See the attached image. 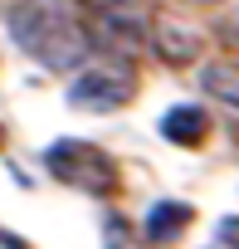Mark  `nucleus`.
Segmentation results:
<instances>
[{
  "instance_id": "obj_1",
  "label": "nucleus",
  "mask_w": 239,
  "mask_h": 249,
  "mask_svg": "<svg viewBox=\"0 0 239 249\" xmlns=\"http://www.w3.org/2000/svg\"><path fill=\"white\" fill-rule=\"evenodd\" d=\"M10 35L15 44L44 64V69H78L88 54H93V35L83 30V20L59 5V0H15L10 10Z\"/></svg>"
},
{
  "instance_id": "obj_2",
  "label": "nucleus",
  "mask_w": 239,
  "mask_h": 249,
  "mask_svg": "<svg viewBox=\"0 0 239 249\" xmlns=\"http://www.w3.org/2000/svg\"><path fill=\"white\" fill-rule=\"evenodd\" d=\"M44 166H49L64 186H78V191H88V196H112V191H117V166H112V157H107L102 147H93V142H54L49 157H44Z\"/></svg>"
},
{
  "instance_id": "obj_3",
  "label": "nucleus",
  "mask_w": 239,
  "mask_h": 249,
  "mask_svg": "<svg viewBox=\"0 0 239 249\" xmlns=\"http://www.w3.org/2000/svg\"><path fill=\"white\" fill-rule=\"evenodd\" d=\"M137 93V73L127 64H83L68 83V107L78 112H117Z\"/></svg>"
},
{
  "instance_id": "obj_4",
  "label": "nucleus",
  "mask_w": 239,
  "mask_h": 249,
  "mask_svg": "<svg viewBox=\"0 0 239 249\" xmlns=\"http://www.w3.org/2000/svg\"><path fill=\"white\" fill-rule=\"evenodd\" d=\"M152 44H156V54L161 59H171V64H190L195 54H200V30L190 25V20H181V15H152Z\"/></svg>"
},
{
  "instance_id": "obj_5",
  "label": "nucleus",
  "mask_w": 239,
  "mask_h": 249,
  "mask_svg": "<svg viewBox=\"0 0 239 249\" xmlns=\"http://www.w3.org/2000/svg\"><path fill=\"white\" fill-rule=\"evenodd\" d=\"M205 132H210V117H205L195 103H181V107H171V112L161 117V137L176 142V147H200Z\"/></svg>"
},
{
  "instance_id": "obj_6",
  "label": "nucleus",
  "mask_w": 239,
  "mask_h": 249,
  "mask_svg": "<svg viewBox=\"0 0 239 249\" xmlns=\"http://www.w3.org/2000/svg\"><path fill=\"white\" fill-rule=\"evenodd\" d=\"M200 88L229 107H239V59H210L200 69Z\"/></svg>"
},
{
  "instance_id": "obj_7",
  "label": "nucleus",
  "mask_w": 239,
  "mask_h": 249,
  "mask_svg": "<svg viewBox=\"0 0 239 249\" xmlns=\"http://www.w3.org/2000/svg\"><path fill=\"white\" fill-rule=\"evenodd\" d=\"M186 225H190V205H181V200H161V205H152V215H147V234H152L156 244L176 239Z\"/></svg>"
},
{
  "instance_id": "obj_8",
  "label": "nucleus",
  "mask_w": 239,
  "mask_h": 249,
  "mask_svg": "<svg viewBox=\"0 0 239 249\" xmlns=\"http://www.w3.org/2000/svg\"><path fill=\"white\" fill-rule=\"evenodd\" d=\"M220 39H229V44H234V49H239V5H234V10H224V15H220Z\"/></svg>"
},
{
  "instance_id": "obj_9",
  "label": "nucleus",
  "mask_w": 239,
  "mask_h": 249,
  "mask_svg": "<svg viewBox=\"0 0 239 249\" xmlns=\"http://www.w3.org/2000/svg\"><path fill=\"white\" fill-rule=\"evenodd\" d=\"M220 239H224V244H234V249H239V220H224V225H220Z\"/></svg>"
},
{
  "instance_id": "obj_10",
  "label": "nucleus",
  "mask_w": 239,
  "mask_h": 249,
  "mask_svg": "<svg viewBox=\"0 0 239 249\" xmlns=\"http://www.w3.org/2000/svg\"><path fill=\"white\" fill-rule=\"evenodd\" d=\"M0 142H5V132H0Z\"/></svg>"
}]
</instances>
